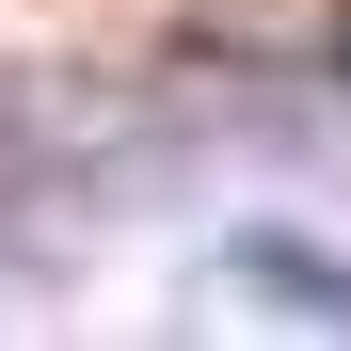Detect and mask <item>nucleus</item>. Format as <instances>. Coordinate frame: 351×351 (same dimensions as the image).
I'll use <instances>...</instances> for the list:
<instances>
[{"instance_id":"nucleus-1","label":"nucleus","mask_w":351,"mask_h":351,"mask_svg":"<svg viewBox=\"0 0 351 351\" xmlns=\"http://www.w3.org/2000/svg\"><path fill=\"white\" fill-rule=\"evenodd\" d=\"M223 271H240V287H271V304H304V319H335V335H351V271H319L304 240H240V256H223Z\"/></svg>"}]
</instances>
